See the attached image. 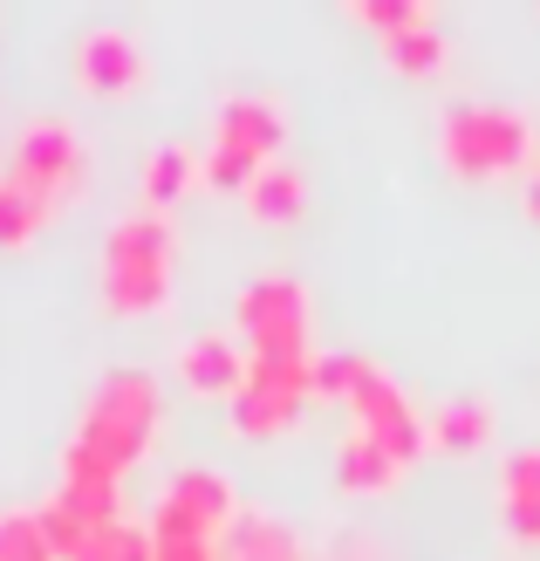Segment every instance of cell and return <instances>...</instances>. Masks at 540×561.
<instances>
[{"label": "cell", "mask_w": 540, "mask_h": 561, "mask_svg": "<svg viewBox=\"0 0 540 561\" xmlns=\"http://www.w3.org/2000/svg\"><path fill=\"white\" fill-rule=\"evenodd\" d=\"M151 432H158V383H151L145 370H110V377L96 383V398L82 404V417H76L69 453L96 459V466H110V472H124V466L151 445Z\"/></svg>", "instance_id": "1"}, {"label": "cell", "mask_w": 540, "mask_h": 561, "mask_svg": "<svg viewBox=\"0 0 540 561\" xmlns=\"http://www.w3.org/2000/svg\"><path fill=\"white\" fill-rule=\"evenodd\" d=\"M438 158L466 179L520 172V164H533V124L520 110H499V103H459L438 124Z\"/></svg>", "instance_id": "2"}, {"label": "cell", "mask_w": 540, "mask_h": 561, "mask_svg": "<svg viewBox=\"0 0 540 561\" xmlns=\"http://www.w3.org/2000/svg\"><path fill=\"white\" fill-rule=\"evenodd\" d=\"M233 329L253 356H308V288L295 274H261L233 301Z\"/></svg>", "instance_id": "3"}, {"label": "cell", "mask_w": 540, "mask_h": 561, "mask_svg": "<svg viewBox=\"0 0 540 561\" xmlns=\"http://www.w3.org/2000/svg\"><path fill=\"white\" fill-rule=\"evenodd\" d=\"M240 520V493L219 466H185L158 486L151 535H192V541H226V527Z\"/></svg>", "instance_id": "4"}, {"label": "cell", "mask_w": 540, "mask_h": 561, "mask_svg": "<svg viewBox=\"0 0 540 561\" xmlns=\"http://www.w3.org/2000/svg\"><path fill=\"white\" fill-rule=\"evenodd\" d=\"M315 398V356H253V377L233 398V417L246 438H280Z\"/></svg>", "instance_id": "5"}, {"label": "cell", "mask_w": 540, "mask_h": 561, "mask_svg": "<svg viewBox=\"0 0 540 561\" xmlns=\"http://www.w3.org/2000/svg\"><path fill=\"white\" fill-rule=\"evenodd\" d=\"M8 179H21L48 213H55V206H69L76 192H82V137H76L62 117H35V124H21Z\"/></svg>", "instance_id": "6"}, {"label": "cell", "mask_w": 540, "mask_h": 561, "mask_svg": "<svg viewBox=\"0 0 540 561\" xmlns=\"http://www.w3.org/2000/svg\"><path fill=\"white\" fill-rule=\"evenodd\" d=\"M349 411H356V432H369L390 459H404V466L424 453V445H432L424 417L411 411V398H404V390H397L383 370H369V377H363V390L349 398Z\"/></svg>", "instance_id": "7"}, {"label": "cell", "mask_w": 540, "mask_h": 561, "mask_svg": "<svg viewBox=\"0 0 540 561\" xmlns=\"http://www.w3.org/2000/svg\"><path fill=\"white\" fill-rule=\"evenodd\" d=\"M145 42L130 35V27H90V35L76 42V82L90 96H130L137 82H145Z\"/></svg>", "instance_id": "8"}, {"label": "cell", "mask_w": 540, "mask_h": 561, "mask_svg": "<svg viewBox=\"0 0 540 561\" xmlns=\"http://www.w3.org/2000/svg\"><path fill=\"white\" fill-rule=\"evenodd\" d=\"M246 377H253V350L226 329H206L179 350V383L192 398H240Z\"/></svg>", "instance_id": "9"}, {"label": "cell", "mask_w": 540, "mask_h": 561, "mask_svg": "<svg viewBox=\"0 0 540 561\" xmlns=\"http://www.w3.org/2000/svg\"><path fill=\"white\" fill-rule=\"evenodd\" d=\"M280 137H288V103H274V96H226L212 110V145H233L261 164L280 158Z\"/></svg>", "instance_id": "10"}, {"label": "cell", "mask_w": 540, "mask_h": 561, "mask_svg": "<svg viewBox=\"0 0 540 561\" xmlns=\"http://www.w3.org/2000/svg\"><path fill=\"white\" fill-rule=\"evenodd\" d=\"M172 254H179V240H172V219L164 213H130L103 240L110 274H172Z\"/></svg>", "instance_id": "11"}, {"label": "cell", "mask_w": 540, "mask_h": 561, "mask_svg": "<svg viewBox=\"0 0 540 561\" xmlns=\"http://www.w3.org/2000/svg\"><path fill=\"white\" fill-rule=\"evenodd\" d=\"M240 199H246V213L261 219V227H295V219L308 213V172L288 164V158H274V164L253 172V185L240 192Z\"/></svg>", "instance_id": "12"}, {"label": "cell", "mask_w": 540, "mask_h": 561, "mask_svg": "<svg viewBox=\"0 0 540 561\" xmlns=\"http://www.w3.org/2000/svg\"><path fill=\"white\" fill-rule=\"evenodd\" d=\"M219 561H301V541L274 514H240L219 541Z\"/></svg>", "instance_id": "13"}, {"label": "cell", "mask_w": 540, "mask_h": 561, "mask_svg": "<svg viewBox=\"0 0 540 561\" xmlns=\"http://www.w3.org/2000/svg\"><path fill=\"white\" fill-rule=\"evenodd\" d=\"M424 432H432V445H445V453H479V445L493 438V411L479 398H445L424 417Z\"/></svg>", "instance_id": "14"}, {"label": "cell", "mask_w": 540, "mask_h": 561, "mask_svg": "<svg viewBox=\"0 0 540 561\" xmlns=\"http://www.w3.org/2000/svg\"><path fill=\"white\" fill-rule=\"evenodd\" d=\"M397 472H404V459H390L369 432H349L343 438V459H335V480H343V493H377L390 486Z\"/></svg>", "instance_id": "15"}, {"label": "cell", "mask_w": 540, "mask_h": 561, "mask_svg": "<svg viewBox=\"0 0 540 561\" xmlns=\"http://www.w3.org/2000/svg\"><path fill=\"white\" fill-rule=\"evenodd\" d=\"M198 179H206V158H198L192 145H158L145 158V192L164 206V199H179V192H192Z\"/></svg>", "instance_id": "16"}, {"label": "cell", "mask_w": 540, "mask_h": 561, "mask_svg": "<svg viewBox=\"0 0 540 561\" xmlns=\"http://www.w3.org/2000/svg\"><path fill=\"white\" fill-rule=\"evenodd\" d=\"M42 219H48V206H42L21 179L0 172V247H27V240L42 233Z\"/></svg>", "instance_id": "17"}, {"label": "cell", "mask_w": 540, "mask_h": 561, "mask_svg": "<svg viewBox=\"0 0 540 561\" xmlns=\"http://www.w3.org/2000/svg\"><path fill=\"white\" fill-rule=\"evenodd\" d=\"M164 295H172V274H110L103 267V301L117 316H151V308H164Z\"/></svg>", "instance_id": "18"}, {"label": "cell", "mask_w": 540, "mask_h": 561, "mask_svg": "<svg viewBox=\"0 0 540 561\" xmlns=\"http://www.w3.org/2000/svg\"><path fill=\"white\" fill-rule=\"evenodd\" d=\"M383 55L404 76H432L438 62H445V35H438V21H424V27H404V35H390L383 42Z\"/></svg>", "instance_id": "19"}, {"label": "cell", "mask_w": 540, "mask_h": 561, "mask_svg": "<svg viewBox=\"0 0 540 561\" xmlns=\"http://www.w3.org/2000/svg\"><path fill=\"white\" fill-rule=\"evenodd\" d=\"M0 561H62L42 514H0Z\"/></svg>", "instance_id": "20"}, {"label": "cell", "mask_w": 540, "mask_h": 561, "mask_svg": "<svg viewBox=\"0 0 540 561\" xmlns=\"http://www.w3.org/2000/svg\"><path fill=\"white\" fill-rule=\"evenodd\" d=\"M369 370H377L369 356H315V398H343L349 404Z\"/></svg>", "instance_id": "21"}, {"label": "cell", "mask_w": 540, "mask_h": 561, "mask_svg": "<svg viewBox=\"0 0 540 561\" xmlns=\"http://www.w3.org/2000/svg\"><path fill=\"white\" fill-rule=\"evenodd\" d=\"M349 14L369 21L383 42H390V35H404V27H424V21H432V8H417V0H356Z\"/></svg>", "instance_id": "22"}, {"label": "cell", "mask_w": 540, "mask_h": 561, "mask_svg": "<svg viewBox=\"0 0 540 561\" xmlns=\"http://www.w3.org/2000/svg\"><path fill=\"white\" fill-rule=\"evenodd\" d=\"M499 520H506V535L514 541H540V493H499Z\"/></svg>", "instance_id": "23"}, {"label": "cell", "mask_w": 540, "mask_h": 561, "mask_svg": "<svg viewBox=\"0 0 540 561\" xmlns=\"http://www.w3.org/2000/svg\"><path fill=\"white\" fill-rule=\"evenodd\" d=\"M499 493H540V445H520V453L499 466Z\"/></svg>", "instance_id": "24"}, {"label": "cell", "mask_w": 540, "mask_h": 561, "mask_svg": "<svg viewBox=\"0 0 540 561\" xmlns=\"http://www.w3.org/2000/svg\"><path fill=\"white\" fill-rule=\"evenodd\" d=\"M527 219L540 227V164H533V179H527Z\"/></svg>", "instance_id": "25"}]
</instances>
